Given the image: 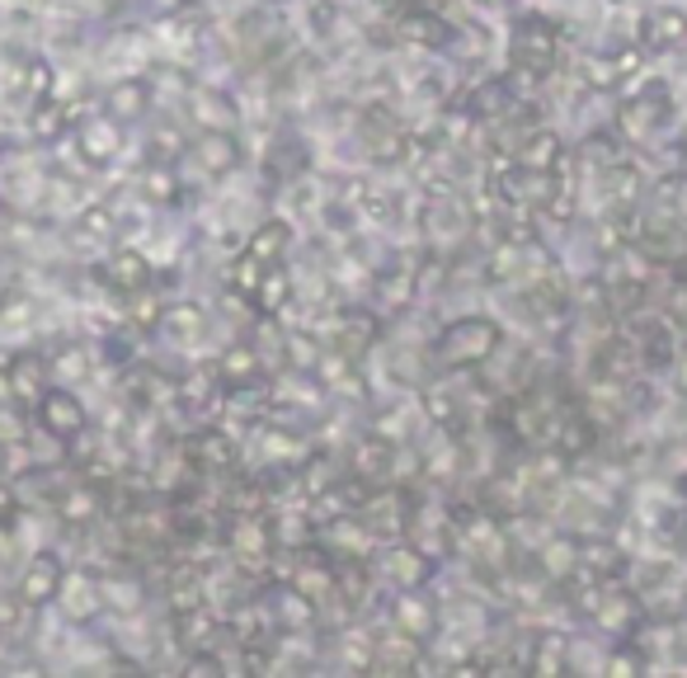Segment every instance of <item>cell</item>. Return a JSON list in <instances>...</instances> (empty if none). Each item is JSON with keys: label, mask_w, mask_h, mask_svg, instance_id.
<instances>
[{"label": "cell", "mask_w": 687, "mask_h": 678, "mask_svg": "<svg viewBox=\"0 0 687 678\" xmlns=\"http://www.w3.org/2000/svg\"><path fill=\"white\" fill-rule=\"evenodd\" d=\"M513 71L527 76V81H542V76L556 71L560 61V38L556 28L537 20V14H527V20H519V28H513Z\"/></svg>", "instance_id": "1"}, {"label": "cell", "mask_w": 687, "mask_h": 678, "mask_svg": "<svg viewBox=\"0 0 687 678\" xmlns=\"http://www.w3.org/2000/svg\"><path fill=\"white\" fill-rule=\"evenodd\" d=\"M499 344V330L480 317H466V321H452L439 340V363L443 368H476L486 363Z\"/></svg>", "instance_id": "2"}, {"label": "cell", "mask_w": 687, "mask_h": 678, "mask_svg": "<svg viewBox=\"0 0 687 678\" xmlns=\"http://www.w3.org/2000/svg\"><path fill=\"white\" fill-rule=\"evenodd\" d=\"M664 118H668V90L650 85L645 94H636L631 104H621L617 128H621V137H627V141H650L654 133L664 128Z\"/></svg>", "instance_id": "3"}, {"label": "cell", "mask_w": 687, "mask_h": 678, "mask_svg": "<svg viewBox=\"0 0 687 678\" xmlns=\"http://www.w3.org/2000/svg\"><path fill=\"white\" fill-rule=\"evenodd\" d=\"M593 622L603 627L607 636H631L640 627V598L627 589H598V598L589 604Z\"/></svg>", "instance_id": "4"}, {"label": "cell", "mask_w": 687, "mask_h": 678, "mask_svg": "<svg viewBox=\"0 0 687 678\" xmlns=\"http://www.w3.org/2000/svg\"><path fill=\"white\" fill-rule=\"evenodd\" d=\"M61 565L53 561V556H38L34 561V571L24 575V585H20V604L24 608H38V604H53V598L61 594Z\"/></svg>", "instance_id": "5"}, {"label": "cell", "mask_w": 687, "mask_h": 678, "mask_svg": "<svg viewBox=\"0 0 687 678\" xmlns=\"http://www.w3.org/2000/svg\"><path fill=\"white\" fill-rule=\"evenodd\" d=\"M75 137H81V151H85V161H90V165L114 161V151H118V128L108 123V114H90Z\"/></svg>", "instance_id": "6"}, {"label": "cell", "mask_w": 687, "mask_h": 678, "mask_svg": "<svg viewBox=\"0 0 687 678\" xmlns=\"http://www.w3.org/2000/svg\"><path fill=\"white\" fill-rule=\"evenodd\" d=\"M43 429L57 434V438H75L85 429L81 405H75L67 391H48V397H43Z\"/></svg>", "instance_id": "7"}, {"label": "cell", "mask_w": 687, "mask_h": 678, "mask_svg": "<svg viewBox=\"0 0 687 678\" xmlns=\"http://www.w3.org/2000/svg\"><path fill=\"white\" fill-rule=\"evenodd\" d=\"M645 47H678L687 38V14L674 10V5H660V10H650L645 14Z\"/></svg>", "instance_id": "8"}, {"label": "cell", "mask_w": 687, "mask_h": 678, "mask_svg": "<svg viewBox=\"0 0 687 678\" xmlns=\"http://www.w3.org/2000/svg\"><path fill=\"white\" fill-rule=\"evenodd\" d=\"M519 165H527V170H560V141L551 133H533L519 147Z\"/></svg>", "instance_id": "9"}, {"label": "cell", "mask_w": 687, "mask_h": 678, "mask_svg": "<svg viewBox=\"0 0 687 678\" xmlns=\"http://www.w3.org/2000/svg\"><path fill=\"white\" fill-rule=\"evenodd\" d=\"M396 622L410 632V641H424L433 632V622H439V612H433L424 598H400V604H396Z\"/></svg>", "instance_id": "10"}, {"label": "cell", "mask_w": 687, "mask_h": 678, "mask_svg": "<svg viewBox=\"0 0 687 678\" xmlns=\"http://www.w3.org/2000/svg\"><path fill=\"white\" fill-rule=\"evenodd\" d=\"M382 571L392 575L396 585H419V579L429 575V565H424V556H419V551L400 547V551H392V556H386V565H382Z\"/></svg>", "instance_id": "11"}, {"label": "cell", "mask_w": 687, "mask_h": 678, "mask_svg": "<svg viewBox=\"0 0 687 678\" xmlns=\"http://www.w3.org/2000/svg\"><path fill=\"white\" fill-rule=\"evenodd\" d=\"M283 245H288V227L283 222H269L264 231H255V241H249V260H255V264H278Z\"/></svg>", "instance_id": "12"}, {"label": "cell", "mask_w": 687, "mask_h": 678, "mask_svg": "<svg viewBox=\"0 0 687 678\" xmlns=\"http://www.w3.org/2000/svg\"><path fill=\"white\" fill-rule=\"evenodd\" d=\"M104 278L114 283V288H142V283H147V264L137 260V255H118V260L104 269Z\"/></svg>", "instance_id": "13"}, {"label": "cell", "mask_w": 687, "mask_h": 678, "mask_svg": "<svg viewBox=\"0 0 687 678\" xmlns=\"http://www.w3.org/2000/svg\"><path fill=\"white\" fill-rule=\"evenodd\" d=\"M580 161H584V165H598V170H613V165H621V141H613V137H589L584 151H580Z\"/></svg>", "instance_id": "14"}, {"label": "cell", "mask_w": 687, "mask_h": 678, "mask_svg": "<svg viewBox=\"0 0 687 678\" xmlns=\"http://www.w3.org/2000/svg\"><path fill=\"white\" fill-rule=\"evenodd\" d=\"M137 104H142V85H123L118 94H108V108H123L118 118H132Z\"/></svg>", "instance_id": "15"}, {"label": "cell", "mask_w": 687, "mask_h": 678, "mask_svg": "<svg viewBox=\"0 0 687 678\" xmlns=\"http://www.w3.org/2000/svg\"><path fill=\"white\" fill-rule=\"evenodd\" d=\"M560 665H566V659H560V641L556 636H546V645L537 651V669H546V674H556Z\"/></svg>", "instance_id": "16"}, {"label": "cell", "mask_w": 687, "mask_h": 678, "mask_svg": "<svg viewBox=\"0 0 687 678\" xmlns=\"http://www.w3.org/2000/svg\"><path fill=\"white\" fill-rule=\"evenodd\" d=\"M640 665H645V659H640L636 651H621V655H613V674L621 669V674H636Z\"/></svg>", "instance_id": "17"}, {"label": "cell", "mask_w": 687, "mask_h": 678, "mask_svg": "<svg viewBox=\"0 0 687 678\" xmlns=\"http://www.w3.org/2000/svg\"><path fill=\"white\" fill-rule=\"evenodd\" d=\"M678 387L687 391V349H683V358H678Z\"/></svg>", "instance_id": "18"}, {"label": "cell", "mask_w": 687, "mask_h": 678, "mask_svg": "<svg viewBox=\"0 0 687 678\" xmlns=\"http://www.w3.org/2000/svg\"><path fill=\"white\" fill-rule=\"evenodd\" d=\"M683 141H687V137H683Z\"/></svg>", "instance_id": "19"}]
</instances>
